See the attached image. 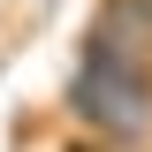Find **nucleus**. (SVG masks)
Returning a JSON list of instances; mask_svg holds the SVG:
<instances>
[{
	"instance_id": "f257e3e1",
	"label": "nucleus",
	"mask_w": 152,
	"mask_h": 152,
	"mask_svg": "<svg viewBox=\"0 0 152 152\" xmlns=\"http://www.w3.org/2000/svg\"><path fill=\"white\" fill-rule=\"evenodd\" d=\"M61 122L91 145L152 152V61H114L76 46V69L61 76Z\"/></svg>"
},
{
	"instance_id": "f03ea898",
	"label": "nucleus",
	"mask_w": 152,
	"mask_h": 152,
	"mask_svg": "<svg viewBox=\"0 0 152 152\" xmlns=\"http://www.w3.org/2000/svg\"><path fill=\"white\" fill-rule=\"evenodd\" d=\"M84 46L114 61H152V0H99L84 23Z\"/></svg>"
},
{
	"instance_id": "7ed1b4c3",
	"label": "nucleus",
	"mask_w": 152,
	"mask_h": 152,
	"mask_svg": "<svg viewBox=\"0 0 152 152\" xmlns=\"http://www.w3.org/2000/svg\"><path fill=\"white\" fill-rule=\"evenodd\" d=\"M61 152H114V145H91V137H69Z\"/></svg>"
}]
</instances>
